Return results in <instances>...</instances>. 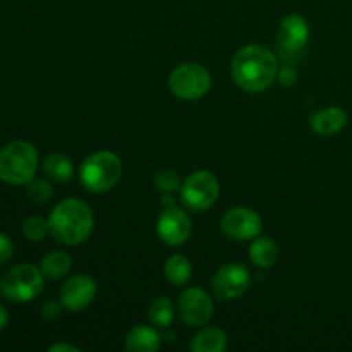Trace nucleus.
Masks as SVG:
<instances>
[{"label": "nucleus", "mask_w": 352, "mask_h": 352, "mask_svg": "<svg viewBox=\"0 0 352 352\" xmlns=\"http://www.w3.org/2000/svg\"><path fill=\"white\" fill-rule=\"evenodd\" d=\"M278 64L274 52L263 45H246L232 58L234 82L248 93H261L274 85Z\"/></svg>", "instance_id": "obj_1"}, {"label": "nucleus", "mask_w": 352, "mask_h": 352, "mask_svg": "<svg viewBox=\"0 0 352 352\" xmlns=\"http://www.w3.org/2000/svg\"><path fill=\"white\" fill-rule=\"evenodd\" d=\"M95 217L91 208L78 198L62 199L48 217L50 236L64 246L82 244L93 232Z\"/></svg>", "instance_id": "obj_2"}, {"label": "nucleus", "mask_w": 352, "mask_h": 352, "mask_svg": "<svg viewBox=\"0 0 352 352\" xmlns=\"http://www.w3.org/2000/svg\"><path fill=\"white\" fill-rule=\"evenodd\" d=\"M38 168V151L28 141H10L0 148V181L24 186L33 181Z\"/></svg>", "instance_id": "obj_3"}, {"label": "nucleus", "mask_w": 352, "mask_h": 352, "mask_svg": "<svg viewBox=\"0 0 352 352\" xmlns=\"http://www.w3.org/2000/svg\"><path fill=\"white\" fill-rule=\"evenodd\" d=\"M122 177V160L113 151H96L81 165L79 179L86 191L93 195H103L116 188Z\"/></svg>", "instance_id": "obj_4"}, {"label": "nucleus", "mask_w": 352, "mask_h": 352, "mask_svg": "<svg viewBox=\"0 0 352 352\" xmlns=\"http://www.w3.org/2000/svg\"><path fill=\"white\" fill-rule=\"evenodd\" d=\"M43 277L41 268H36L34 265H16L0 278V294L12 302L34 301L43 291Z\"/></svg>", "instance_id": "obj_5"}, {"label": "nucleus", "mask_w": 352, "mask_h": 352, "mask_svg": "<svg viewBox=\"0 0 352 352\" xmlns=\"http://www.w3.org/2000/svg\"><path fill=\"white\" fill-rule=\"evenodd\" d=\"M212 88V76L199 64H181L168 76V89L181 100H199Z\"/></svg>", "instance_id": "obj_6"}, {"label": "nucleus", "mask_w": 352, "mask_h": 352, "mask_svg": "<svg viewBox=\"0 0 352 352\" xmlns=\"http://www.w3.org/2000/svg\"><path fill=\"white\" fill-rule=\"evenodd\" d=\"M220 195V182L212 172L196 170L181 186V199L191 212L212 208Z\"/></svg>", "instance_id": "obj_7"}, {"label": "nucleus", "mask_w": 352, "mask_h": 352, "mask_svg": "<svg viewBox=\"0 0 352 352\" xmlns=\"http://www.w3.org/2000/svg\"><path fill=\"white\" fill-rule=\"evenodd\" d=\"M250 284V270L241 263H229L217 272L212 280V289L220 301H234L246 294Z\"/></svg>", "instance_id": "obj_8"}, {"label": "nucleus", "mask_w": 352, "mask_h": 352, "mask_svg": "<svg viewBox=\"0 0 352 352\" xmlns=\"http://www.w3.org/2000/svg\"><path fill=\"white\" fill-rule=\"evenodd\" d=\"M179 315L189 327H205L213 316V301L203 289H186L177 301Z\"/></svg>", "instance_id": "obj_9"}, {"label": "nucleus", "mask_w": 352, "mask_h": 352, "mask_svg": "<svg viewBox=\"0 0 352 352\" xmlns=\"http://www.w3.org/2000/svg\"><path fill=\"white\" fill-rule=\"evenodd\" d=\"M263 229L261 217L254 210L237 206L230 208L222 217V230L227 237L236 241H250L260 236Z\"/></svg>", "instance_id": "obj_10"}, {"label": "nucleus", "mask_w": 352, "mask_h": 352, "mask_svg": "<svg viewBox=\"0 0 352 352\" xmlns=\"http://www.w3.org/2000/svg\"><path fill=\"white\" fill-rule=\"evenodd\" d=\"M192 223L186 212L177 206H167L157 222L158 237L168 246H182L191 237Z\"/></svg>", "instance_id": "obj_11"}, {"label": "nucleus", "mask_w": 352, "mask_h": 352, "mask_svg": "<svg viewBox=\"0 0 352 352\" xmlns=\"http://www.w3.org/2000/svg\"><path fill=\"white\" fill-rule=\"evenodd\" d=\"M96 298V282L89 275L79 274L67 278L60 289V302L69 311H82Z\"/></svg>", "instance_id": "obj_12"}, {"label": "nucleus", "mask_w": 352, "mask_h": 352, "mask_svg": "<svg viewBox=\"0 0 352 352\" xmlns=\"http://www.w3.org/2000/svg\"><path fill=\"white\" fill-rule=\"evenodd\" d=\"M278 45L284 52H299L309 40V24L301 14H291L278 26Z\"/></svg>", "instance_id": "obj_13"}, {"label": "nucleus", "mask_w": 352, "mask_h": 352, "mask_svg": "<svg viewBox=\"0 0 352 352\" xmlns=\"http://www.w3.org/2000/svg\"><path fill=\"white\" fill-rule=\"evenodd\" d=\"M347 124V113L346 110L340 107H329V109L318 110L313 113L309 126H311L313 133L318 136H333V134L340 133Z\"/></svg>", "instance_id": "obj_14"}, {"label": "nucleus", "mask_w": 352, "mask_h": 352, "mask_svg": "<svg viewBox=\"0 0 352 352\" xmlns=\"http://www.w3.org/2000/svg\"><path fill=\"white\" fill-rule=\"evenodd\" d=\"M160 333L146 325L134 327L126 337V351L129 352H155L160 349Z\"/></svg>", "instance_id": "obj_15"}, {"label": "nucleus", "mask_w": 352, "mask_h": 352, "mask_svg": "<svg viewBox=\"0 0 352 352\" xmlns=\"http://www.w3.org/2000/svg\"><path fill=\"white\" fill-rule=\"evenodd\" d=\"M250 260L260 268H270L278 260V248L270 237H254L250 246Z\"/></svg>", "instance_id": "obj_16"}, {"label": "nucleus", "mask_w": 352, "mask_h": 352, "mask_svg": "<svg viewBox=\"0 0 352 352\" xmlns=\"http://www.w3.org/2000/svg\"><path fill=\"white\" fill-rule=\"evenodd\" d=\"M189 349L192 352H223L227 349L226 332L215 327L201 330L189 344Z\"/></svg>", "instance_id": "obj_17"}, {"label": "nucleus", "mask_w": 352, "mask_h": 352, "mask_svg": "<svg viewBox=\"0 0 352 352\" xmlns=\"http://www.w3.org/2000/svg\"><path fill=\"white\" fill-rule=\"evenodd\" d=\"M43 170L45 174L55 182L65 184L72 179L74 175V165H72L71 158L65 157L62 153H50L43 160Z\"/></svg>", "instance_id": "obj_18"}, {"label": "nucleus", "mask_w": 352, "mask_h": 352, "mask_svg": "<svg viewBox=\"0 0 352 352\" xmlns=\"http://www.w3.org/2000/svg\"><path fill=\"white\" fill-rule=\"evenodd\" d=\"M165 277L172 285H184L192 275V265L184 254H174L165 261Z\"/></svg>", "instance_id": "obj_19"}, {"label": "nucleus", "mask_w": 352, "mask_h": 352, "mask_svg": "<svg viewBox=\"0 0 352 352\" xmlns=\"http://www.w3.org/2000/svg\"><path fill=\"white\" fill-rule=\"evenodd\" d=\"M72 267V258L65 251H50L41 260V272L48 278H60L69 274Z\"/></svg>", "instance_id": "obj_20"}, {"label": "nucleus", "mask_w": 352, "mask_h": 352, "mask_svg": "<svg viewBox=\"0 0 352 352\" xmlns=\"http://www.w3.org/2000/svg\"><path fill=\"white\" fill-rule=\"evenodd\" d=\"M175 309L174 305L168 298L164 296H158L148 306V318L151 320V323L157 327H168L174 322Z\"/></svg>", "instance_id": "obj_21"}, {"label": "nucleus", "mask_w": 352, "mask_h": 352, "mask_svg": "<svg viewBox=\"0 0 352 352\" xmlns=\"http://www.w3.org/2000/svg\"><path fill=\"white\" fill-rule=\"evenodd\" d=\"M47 234H50L48 229V220L41 219V217H30V219L24 220L23 223V236L28 241H41L47 237Z\"/></svg>", "instance_id": "obj_22"}, {"label": "nucleus", "mask_w": 352, "mask_h": 352, "mask_svg": "<svg viewBox=\"0 0 352 352\" xmlns=\"http://www.w3.org/2000/svg\"><path fill=\"white\" fill-rule=\"evenodd\" d=\"M28 198L34 203V205H45L48 199L52 198V184L47 179H33L28 182Z\"/></svg>", "instance_id": "obj_23"}, {"label": "nucleus", "mask_w": 352, "mask_h": 352, "mask_svg": "<svg viewBox=\"0 0 352 352\" xmlns=\"http://www.w3.org/2000/svg\"><path fill=\"white\" fill-rule=\"evenodd\" d=\"M155 186H157L158 191L168 192V195H174L175 191H181V179H179L177 172L172 170V168H165L160 170L155 175Z\"/></svg>", "instance_id": "obj_24"}, {"label": "nucleus", "mask_w": 352, "mask_h": 352, "mask_svg": "<svg viewBox=\"0 0 352 352\" xmlns=\"http://www.w3.org/2000/svg\"><path fill=\"white\" fill-rule=\"evenodd\" d=\"M62 309H64V305H62L60 301L48 299V301H45L43 306H41V318L47 320V322H55V320L60 318Z\"/></svg>", "instance_id": "obj_25"}, {"label": "nucleus", "mask_w": 352, "mask_h": 352, "mask_svg": "<svg viewBox=\"0 0 352 352\" xmlns=\"http://www.w3.org/2000/svg\"><path fill=\"white\" fill-rule=\"evenodd\" d=\"M14 254V244L6 234H0V265L7 263Z\"/></svg>", "instance_id": "obj_26"}, {"label": "nucleus", "mask_w": 352, "mask_h": 352, "mask_svg": "<svg viewBox=\"0 0 352 352\" xmlns=\"http://www.w3.org/2000/svg\"><path fill=\"white\" fill-rule=\"evenodd\" d=\"M277 78L284 86H292L298 81V72H296V69L292 65H285V67H282L277 72Z\"/></svg>", "instance_id": "obj_27"}, {"label": "nucleus", "mask_w": 352, "mask_h": 352, "mask_svg": "<svg viewBox=\"0 0 352 352\" xmlns=\"http://www.w3.org/2000/svg\"><path fill=\"white\" fill-rule=\"evenodd\" d=\"M81 349L76 346H71V344H65V342H60V344H54V346L48 347V352H79Z\"/></svg>", "instance_id": "obj_28"}, {"label": "nucleus", "mask_w": 352, "mask_h": 352, "mask_svg": "<svg viewBox=\"0 0 352 352\" xmlns=\"http://www.w3.org/2000/svg\"><path fill=\"white\" fill-rule=\"evenodd\" d=\"M7 323H9V315H7L6 308H3V306L0 305V330L6 329Z\"/></svg>", "instance_id": "obj_29"}]
</instances>
